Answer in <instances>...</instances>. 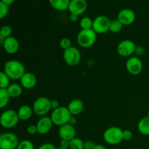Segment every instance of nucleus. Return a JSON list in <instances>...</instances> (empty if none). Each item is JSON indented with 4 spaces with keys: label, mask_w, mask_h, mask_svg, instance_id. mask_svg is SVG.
<instances>
[{
    "label": "nucleus",
    "mask_w": 149,
    "mask_h": 149,
    "mask_svg": "<svg viewBox=\"0 0 149 149\" xmlns=\"http://www.w3.org/2000/svg\"><path fill=\"white\" fill-rule=\"evenodd\" d=\"M4 71L10 79H20L21 77L26 74L25 66L21 62L16 60H10L4 64Z\"/></svg>",
    "instance_id": "1"
},
{
    "label": "nucleus",
    "mask_w": 149,
    "mask_h": 149,
    "mask_svg": "<svg viewBox=\"0 0 149 149\" xmlns=\"http://www.w3.org/2000/svg\"><path fill=\"white\" fill-rule=\"evenodd\" d=\"M103 139L109 145H118L123 141V130L119 127H110L103 132Z\"/></svg>",
    "instance_id": "2"
},
{
    "label": "nucleus",
    "mask_w": 149,
    "mask_h": 149,
    "mask_svg": "<svg viewBox=\"0 0 149 149\" xmlns=\"http://www.w3.org/2000/svg\"><path fill=\"white\" fill-rule=\"evenodd\" d=\"M97 39V33L93 29L81 30L77 35V43L82 48H90L94 45Z\"/></svg>",
    "instance_id": "3"
},
{
    "label": "nucleus",
    "mask_w": 149,
    "mask_h": 149,
    "mask_svg": "<svg viewBox=\"0 0 149 149\" xmlns=\"http://www.w3.org/2000/svg\"><path fill=\"white\" fill-rule=\"evenodd\" d=\"M71 114L68 108L60 106L56 109H54L51 113L50 118L55 125L58 127L63 126L68 123Z\"/></svg>",
    "instance_id": "4"
},
{
    "label": "nucleus",
    "mask_w": 149,
    "mask_h": 149,
    "mask_svg": "<svg viewBox=\"0 0 149 149\" xmlns=\"http://www.w3.org/2000/svg\"><path fill=\"white\" fill-rule=\"evenodd\" d=\"M20 119L17 112L13 109H7L1 113L0 116V123L5 129H11L18 124Z\"/></svg>",
    "instance_id": "5"
},
{
    "label": "nucleus",
    "mask_w": 149,
    "mask_h": 149,
    "mask_svg": "<svg viewBox=\"0 0 149 149\" xmlns=\"http://www.w3.org/2000/svg\"><path fill=\"white\" fill-rule=\"evenodd\" d=\"M33 113L37 116H45L52 109L51 107V100L47 97H39L36 99L33 104Z\"/></svg>",
    "instance_id": "6"
},
{
    "label": "nucleus",
    "mask_w": 149,
    "mask_h": 149,
    "mask_svg": "<svg viewBox=\"0 0 149 149\" xmlns=\"http://www.w3.org/2000/svg\"><path fill=\"white\" fill-rule=\"evenodd\" d=\"M19 143L18 137L13 132H4L0 135V149H17Z\"/></svg>",
    "instance_id": "7"
},
{
    "label": "nucleus",
    "mask_w": 149,
    "mask_h": 149,
    "mask_svg": "<svg viewBox=\"0 0 149 149\" xmlns=\"http://www.w3.org/2000/svg\"><path fill=\"white\" fill-rule=\"evenodd\" d=\"M63 60L65 63L69 66H76L79 65L81 61V52L78 48L72 46L63 52Z\"/></svg>",
    "instance_id": "8"
},
{
    "label": "nucleus",
    "mask_w": 149,
    "mask_h": 149,
    "mask_svg": "<svg viewBox=\"0 0 149 149\" xmlns=\"http://www.w3.org/2000/svg\"><path fill=\"white\" fill-rule=\"evenodd\" d=\"M111 20L107 16L99 15L93 20V29L97 34H103L109 31Z\"/></svg>",
    "instance_id": "9"
},
{
    "label": "nucleus",
    "mask_w": 149,
    "mask_h": 149,
    "mask_svg": "<svg viewBox=\"0 0 149 149\" xmlns=\"http://www.w3.org/2000/svg\"><path fill=\"white\" fill-rule=\"evenodd\" d=\"M136 45L130 39H125L119 43L116 47L118 54L122 57L130 58L135 53Z\"/></svg>",
    "instance_id": "10"
},
{
    "label": "nucleus",
    "mask_w": 149,
    "mask_h": 149,
    "mask_svg": "<svg viewBox=\"0 0 149 149\" xmlns=\"http://www.w3.org/2000/svg\"><path fill=\"white\" fill-rule=\"evenodd\" d=\"M125 66L127 72L133 76L141 74L143 68L142 61L137 56H132L128 58Z\"/></svg>",
    "instance_id": "11"
},
{
    "label": "nucleus",
    "mask_w": 149,
    "mask_h": 149,
    "mask_svg": "<svg viewBox=\"0 0 149 149\" xmlns=\"http://www.w3.org/2000/svg\"><path fill=\"white\" fill-rule=\"evenodd\" d=\"M135 13L131 9H123L118 13L117 19L123 26H130L135 20Z\"/></svg>",
    "instance_id": "12"
},
{
    "label": "nucleus",
    "mask_w": 149,
    "mask_h": 149,
    "mask_svg": "<svg viewBox=\"0 0 149 149\" xmlns=\"http://www.w3.org/2000/svg\"><path fill=\"white\" fill-rule=\"evenodd\" d=\"M87 0H71L68 10L71 14H75L79 16L87 10Z\"/></svg>",
    "instance_id": "13"
},
{
    "label": "nucleus",
    "mask_w": 149,
    "mask_h": 149,
    "mask_svg": "<svg viewBox=\"0 0 149 149\" xmlns=\"http://www.w3.org/2000/svg\"><path fill=\"white\" fill-rule=\"evenodd\" d=\"M76 133H77V131L74 125H71L68 123L59 127V129H58V135L61 140L71 141L73 138L76 137Z\"/></svg>",
    "instance_id": "14"
},
{
    "label": "nucleus",
    "mask_w": 149,
    "mask_h": 149,
    "mask_svg": "<svg viewBox=\"0 0 149 149\" xmlns=\"http://www.w3.org/2000/svg\"><path fill=\"white\" fill-rule=\"evenodd\" d=\"M53 122L50 117L45 116L41 117L36 123L38 133L40 135H46L47 134L53 126Z\"/></svg>",
    "instance_id": "15"
},
{
    "label": "nucleus",
    "mask_w": 149,
    "mask_h": 149,
    "mask_svg": "<svg viewBox=\"0 0 149 149\" xmlns=\"http://www.w3.org/2000/svg\"><path fill=\"white\" fill-rule=\"evenodd\" d=\"M2 46L7 53L13 55L18 52L19 48H20V43L15 37L10 36L4 39Z\"/></svg>",
    "instance_id": "16"
},
{
    "label": "nucleus",
    "mask_w": 149,
    "mask_h": 149,
    "mask_svg": "<svg viewBox=\"0 0 149 149\" xmlns=\"http://www.w3.org/2000/svg\"><path fill=\"white\" fill-rule=\"evenodd\" d=\"M20 81V85L23 87V88L26 89V90L33 89L37 82L36 76L33 73L30 72H26V74L21 77Z\"/></svg>",
    "instance_id": "17"
},
{
    "label": "nucleus",
    "mask_w": 149,
    "mask_h": 149,
    "mask_svg": "<svg viewBox=\"0 0 149 149\" xmlns=\"http://www.w3.org/2000/svg\"><path fill=\"white\" fill-rule=\"evenodd\" d=\"M67 108L71 115L77 116L80 114L84 110V103L80 99H74L69 102Z\"/></svg>",
    "instance_id": "18"
},
{
    "label": "nucleus",
    "mask_w": 149,
    "mask_h": 149,
    "mask_svg": "<svg viewBox=\"0 0 149 149\" xmlns=\"http://www.w3.org/2000/svg\"><path fill=\"white\" fill-rule=\"evenodd\" d=\"M17 112L20 120L26 121L31 117L33 113V108L28 105H23L19 108Z\"/></svg>",
    "instance_id": "19"
},
{
    "label": "nucleus",
    "mask_w": 149,
    "mask_h": 149,
    "mask_svg": "<svg viewBox=\"0 0 149 149\" xmlns=\"http://www.w3.org/2000/svg\"><path fill=\"white\" fill-rule=\"evenodd\" d=\"M71 0H49L52 8L58 11H64L68 10Z\"/></svg>",
    "instance_id": "20"
},
{
    "label": "nucleus",
    "mask_w": 149,
    "mask_h": 149,
    "mask_svg": "<svg viewBox=\"0 0 149 149\" xmlns=\"http://www.w3.org/2000/svg\"><path fill=\"white\" fill-rule=\"evenodd\" d=\"M138 130L143 135H149V116H145L142 118L138 123Z\"/></svg>",
    "instance_id": "21"
},
{
    "label": "nucleus",
    "mask_w": 149,
    "mask_h": 149,
    "mask_svg": "<svg viewBox=\"0 0 149 149\" xmlns=\"http://www.w3.org/2000/svg\"><path fill=\"white\" fill-rule=\"evenodd\" d=\"M7 90L12 98L20 97L23 93V87L18 84H11L7 87Z\"/></svg>",
    "instance_id": "22"
},
{
    "label": "nucleus",
    "mask_w": 149,
    "mask_h": 149,
    "mask_svg": "<svg viewBox=\"0 0 149 149\" xmlns=\"http://www.w3.org/2000/svg\"><path fill=\"white\" fill-rule=\"evenodd\" d=\"M10 96L7 89H0V108L4 109L10 102Z\"/></svg>",
    "instance_id": "23"
},
{
    "label": "nucleus",
    "mask_w": 149,
    "mask_h": 149,
    "mask_svg": "<svg viewBox=\"0 0 149 149\" xmlns=\"http://www.w3.org/2000/svg\"><path fill=\"white\" fill-rule=\"evenodd\" d=\"M70 149H84V141L81 138L75 137L71 141H70Z\"/></svg>",
    "instance_id": "24"
},
{
    "label": "nucleus",
    "mask_w": 149,
    "mask_h": 149,
    "mask_svg": "<svg viewBox=\"0 0 149 149\" xmlns=\"http://www.w3.org/2000/svg\"><path fill=\"white\" fill-rule=\"evenodd\" d=\"M79 26L81 30H88L93 29V20L89 17H84L81 19L79 22Z\"/></svg>",
    "instance_id": "25"
},
{
    "label": "nucleus",
    "mask_w": 149,
    "mask_h": 149,
    "mask_svg": "<svg viewBox=\"0 0 149 149\" xmlns=\"http://www.w3.org/2000/svg\"><path fill=\"white\" fill-rule=\"evenodd\" d=\"M123 25L122 24L120 21L118 19L113 20L111 21L110 27H109V31L113 33H117L122 31Z\"/></svg>",
    "instance_id": "26"
},
{
    "label": "nucleus",
    "mask_w": 149,
    "mask_h": 149,
    "mask_svg": "<svg viewBox=\"0 0 149 149\" xmlns=\"http://www.w3.org/2000/svg\"><path fill=\"white\" fill-rule=\"evenodd\" d=\"M10 78L4 72H0V89H7L10 85Z\"/></svg>",
    "instance_id": "27"
},
{
    "label": "nucleus",
    "mask_w": 149,
    "mask_h": 149,
    "mask_svg": "<svg viewBox=\"0 0 149 149\" xmlns=\"http://www.w3.org/2000/svg\"><path fill=\"white\" fill-rule=\"evenodd\" d=\"M13 33V29L10 26H3L1 29L0 31V37L3 39H7V38L12 36L11 34Z\"/></svg>",
    "instance_id": "28"
},
{
    "label": "nucleus",
    "mask_w": 149,
    "mask_h": 149,
    "mask_svg": "<svg viewBox=\"0 0 149 149\" xmlns=\"http://www.w3.org/2000/svg\"><path fill=\"white\" fill-rule=\"evenodd\" d=\"M17 149H34V146L31 141L29 140H23L19 143Z\"/></svg>",
    "instance_id": "29"
},
{
    "label": "nucleus",
    "mask_w": 149,
    "mask_h": 149,
    "mask_svg": "<svg viewBox=\"0 0 149 149\" xmlns=\"http://www.w3.org/2000/svg\"><path fill=\"white\" fill-rule=\"evenodd\" d=\"M60 46L63 50H65V49L72 47V42H71V40L69 38L63 37L60 41Z\"/></svg>",
    "instance_id": "30"
},
{
    "label": "nucleus",
    "mask_w": 149,
    "mask_h": 149,
    "mask_svg": "<svg viewBox=\"0 0 149 149\" xmlns=\"http://www.w3.org/2000/svg\"><path fill=\"white\" fill-rule=\"evenodd\" d=\"M9 13V6L3 2H0V18L4 19Z\"/></svg>",
    "instance_id": "31"
},
{
    "label": "nucleus",
    "mask_w": 149,
    "mask_h": 149,
    "mask_svg": "<svg viewBox=\"0 0 149 149\" xmlns=\"http://www.w3.org/2000/svg\"><path fill=\"white\" fill-rule=\"evenodd\" d=\"M133 137V133L131 130H123V141H129Z\"/></svg>",
    "instance_id": "32"
},
{
    "label": "nucleus",
    "mask_w": 149,
    "mask_h": 149,
    "mask_svg": "<svg viewBox=\"0 0 149 149\" xmlns=\"http://www.w3.org/2000/svg\"><path fill=\"white\" fill-rule=\"evenodd\" d=\"M26 132H27L28 134L31 135H35V134L38 133L36 125H29V126L27 127V129H26Z\"/></svg>",
    "instance_id": "33"
},
{
    "label": "nucleus",
    "mask_w": 149,
    "mask_h": 149,
    "mask_svg": "<svg viewBox=\"0 0 149 149\" xmlns=\"http://www.w3.org/2000/svg\"><path fill=\"white\" fill-rule=\"evenodd\" d=\"M96 144L93 141L87 140L84 141V149H94Z\"/></svg>",
    "instance_id": "34"
},
{
    "label": "nucleus",
    "mask_w": 149,
    "mask_h": 149,
    "mask_svg": "<svg viewBox=\"0 0 149 149\" xmlns=\"http://www.w3.org/2000/svg\"><path fill=\"white\" fill-rule=\"evenodd\" d=\"M38 149H58L52 143H43L38 148Z\"/></svg>",
    "instance_id": "35"
},
{
    "label": "nucleus",
    "mask_w": 149,
    "mask_h": 149,
    "mask_svg": "<svg viewBox=\"0 0 149 149\" xmlns=\"http://www.w3.org/2000/svg\"><path fill=\"white\" fill-rule=\"evenodd\" d=\"M144 53H145V49H144L143 47H141V46L136 47L135 54L137 55V57L142 56L143 55H144Z\"/></svg>",
    "instance_id": "36"
},
{
    "label": "nucleus",
    "mask_w": 149,
    "mask_h": 149,
    "mask_svg": "<svg viewBox=\"0 0 149 149\" xmlns=\"http://www.w3.org/2000/svg\"><path fill=\"white\" fill-rule=\"evenodd\" d=\"M51 107H52V109H56L60 107V103L58 100L56 99H52L51 100Z\"/></svg>",
    "instance_id": "37"
},
{
    "label": "nucleus",
    "mask_w": 149,
    "mask_h": 149,
    "mask_svg": "<svg viewBox=\"0 0 149 149\" xmlns=\"http://www.w3.org/2000/svg\"><path fill=\"white\" fill-rule=\"evenodd\" d=\"M69 146H70L69 141H67V140H61V143H60V147L69 148Z\"/></svg>",
    "instance_id": "38"
},
{
    "label": "nucleus",
    "mask_w": 149,
    "mask_h": 149,
    "mask_svg": "<svg viewBox=\"0 0 149 149\" xmlns=\"http://www.w3.org/2000/svg\"><path fill=\"white\" fill-rule=\"evenodd\" d=\"M77 122V117H76V116H73V115H71V117H70L69 119V121H68V124H70V125H76Z\"/></svg>",
    "instance_id": "39"
},
{
    "label": "nucleus",
    "mask_w": 149,
    "mask_h": 149,
    "mask_svg": "<svg viewBox=\"0 0 149 149\" xmlns=\"http://www.w3.org/2000/svg\"><path fill=\"white\" fill-rule=\"evenodd\" d=\"M78 17L79 16L77 15L71 14L70 15L69 19L71 22H73V23H75V22H77V20H78Z\"/></svg>",
    "instance_id": "40"
},
{
    "label": "nucleus",
    "mask_w": 149,
    "mask_h": 149,
    "mask_svg": "<svg viewBox=\"0 0 149 149\" xmlns=\"http://www.w3.org/2000/svg\"><path fill=\"white\" fill-rule=\"evenodd\" d=\"M1 2L4 3L5 4H7V5L10 6L12 4H13V2L15 1V0H1Z\"/></svg>",
    "instance_id": "41"
},
{
    "label": "nucleus",
    "mask_w": 149,
    "mask_h": 149,
    "mask_svg": "<svg viewBox=\"0 0 149 149\" xmlns=\"http://www.w3.org/2000/svg\"><path fill=\"white\" fill-rule=\"evenodd\" d=\"M94 149H108L105 146L101 145V144H97L95 146Z\"/></svg>",
    "instance_id": "42"
},
{
    "label": "nucleus",
    "mask_w": 149,
    "mask_h": 149,
    "mask_svg": "<svg viewBox=\"0 0 149 149\" xmlns=\"http://www.w3.org/2000/svg\"><path fill=\"white\" fill-rule=\"evenodd\" d=\"M58 149H70V148H62V147H59Z\"/></svg>",
    "instance_id": "43"
},
{
    "label": "nucleus",
    "mask_w": 149,
    "mask_h": 149,
    "mask_svg": "<svg viewBox=\"0 0 149 149\" xmlns=\"http://www.w3.org/2000/svg\"><path fill=\"white\" fill-rule=\"evenodd\" d=\"M148 69H149V60H148Z\"/></svg>",
    "instance_id": "44"
},
{
    "label": "nucleus",
    "mask_w": 149,
    "mask_h": 149,
    "mask_svg": "<svg viewBox=\"0 0 149 149\" xmlns=\"http://www.w3.org/2000/svg\"><path fill=\"white\" fill-rule=\"evenodd\" d=\"M148 116H149V110H148Z\"/></svg>",
    "instance_id": "45"
},
{
    "label": "nucleus",
    "mask_w": 149,
    "mask_h": 149,
    "mask_svg": "<svg viewBox=\"0 0 149 149\" xmlns=\"http://www.w3.org/2000/svg\"><path fill=\"white\" fill-rule=\"evenodd\" d=\"M137 149H141V148H137Z\"/></svg>",
    "instance_id": "46"
}]
</instances>
